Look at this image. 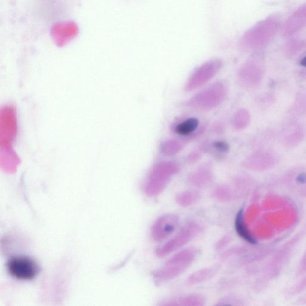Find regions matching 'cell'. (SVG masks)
<instances>
[{
    "label": "cell",
    "mask_w": 306,
    "mask_h": 306,
    "mask_svg": "<svg viewBox=\"0 0 306 306\" xmlns=\"http://www.w3.org/2000/svg\"><path fill=\"white\" fill-rule=\"evenodd\" d=\"M17 134L16 109L13 105H6L0 110V162L7 170H14L20 163L13 149Z\"/></svg>",
    "instance_id": "obj_1"
},
{
    "label": "cell",
    "mask_w": 306,
    "mask_h": 306,
    "mask_svg": "<svg viewBox=\"0 0 306 306\" xmlns=\"http://www.w3.org/2000/svg\"><path fill=\"white\" fill-rule=\"evenodd\" d=\"M227 89L225 84L217 82L203 90L191 98L188 106L200 111L215 109L223 103L227 96Z\"/></svg>",
    "instance_id": "obj_2"
},
{
    "label": "cell",
    "mask_w": 306,
    "mask_h": 306,
    "mask_svg": "<svg viewBox=\"0 0 306 306\" xmlns=\"http://www.w3.org/2000/svg\"><path fill=\"white\" fill-rule=\"evenodd\" d=\"M7 266L9 274L20 280H32L40 271L37 263L27 256L12 257Z\"/></svg>",
    "instance_id": "obj_3"
},
{
    "label": "cell",
    "mask_w": 306,
    "mask_h": 306,
    "mask_svg": "<svg viewBox=\"0 0 306 306\" xmlns=\"http://www.w3.org/2000/svg\"><path fill=\"white\" fill-rule=\"evenodd\" d=\"M221 67L222 62L219 59L211 60L205 63L192 74L186 85L185 89L192 91L205 85L216 76Z\"/></svg>",
    "instance_id": "obj_4"
},
{
    "label": "cell",
    "mask_w": 306,
    "mask_h": 306,
    "mask_svg": "<svg viewBox=\"0 0 306 306\" xmlns=\"http://www.w3.org/2000/svg\"><path fill=\"white\" fill-rule=\"evenodd\" d=\"M79 32L76 23L65 21L54 24L50 30V35L56 46L62 47L74 40Z\"/></svg>",
    "instance_id": "obj_5"
},
{
    "label": "cell",
    "mask_w": 306,
    "mask_h": 306,
    "mask_svg": "<svg viewBox=\"0 0 306 306\" xmlns=\"http://www.w3.org/2000/svg\"><path fill=\"white\" fill-rule=\"evenodd\" d=\"M178 219L175 215H166L160 218L153 228V235L158 241L164 240L174 232L178 227Z\"/></svg>",
    "instance_id": "obj_6"
},
{
    "label": "cell",
    "mask_w": 306,
    "mask_h": 306,
    "mask_svg": "<svg viewBox=\"0 0 306 306\" xmlns=\"http://www.w3.org/2000/svg\"><path fill=\"white\" fill-rule=\"evenodd\" d=\"M199 126V122L194 118H190L182 121L176 126L175 131L181 136H187L193 132L196 131Z\"/></svg>",
    "instance_id": "obj_7"
},
{
    "label": "cell",
    "mask_w": 306,
    "mask_h": 306,
    "mask_svg": "<svg viewBox=\"0 0 306 306\" xmlns=\"http://www.w3.org/2000/svg\"><path fill=\"white\" fill-rule=\"evenodd\" d=\"M242 210L238 213V216L236 218V228L237 230L240 235H241L243 238L245 239L246 241L251 243L252 244H256V241L254 238H253L250 233L248 232V230L242 223Z\"/></svg>",
    "instance_id": "obj_8"
},
{
    "label": "cell",
    "mask_w": 306,
    "mask_h": 306,
    "mask_svg": "<svg viewBox=\"0 0 306 306\" xmlns=\"http://www.w3.org/2000/svg\"><path fill=\"white\" fill-rule=\"evenodd\" d=\"M181 147L180 144L176 141H169L164 144L162 151L167 155L175 154L180 151Z\"/></svg>",
    "instance_id": "obj_9"
},
{
    "label": "cell",
    "mask_w": 306,
    "mask_h": 306,
    "mask_svg": "<svg viewBox=\"0 0 306 306\" xmlns=\"http://www.w3.org/2000/svg\"><path fill=\"white\" fill-rule=\"evenodd\" d=\"M297 181L301 184H305L306 182V174L301 173L297 177Z\"/></svg>",
    "instance_id": "obj_10"
},
{
    "label": "cell",
    "mask_w": 306,
    "mask_h": 306,
    "mask_svg": "<svg viewBox=\"0 0 306 306\" xmlns=\"http://www.w3.org/2000/svg\"><path fill=\"white\" fill-rule=\"evenodd\" d=\"M300 64L302 66V67H306V56L303 58L301 59V62Z\"/></svg>",
    "instance_id": "obj_11"
}]
</instances>
